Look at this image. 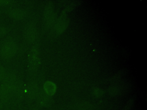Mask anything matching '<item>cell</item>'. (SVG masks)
Instances as JSON below:
<instances>
[{
	"label": "cell",
	"mask_w": 147,
	"mask_h": 110,
	"mask_svg": "<svg viewBox=\"0 0 147 110\" xmlns=\"http://www.w3.org/2000/svg\"><path fill=\"white\" fill-rule=\"evenodd\" d=\"M16 49L15 44L11 41L4 42L0 49L1 55L4 58H9L14 55Z\"/></svg>",
	"instance_id": "cell-1"
},
{
	"label": "cell",
	"mask_w": 147,
	"mask_h": 110,
	"mask_svg": "<svg viewBox=\"0 0 147 110\" xmlns=\"http://www.w3.org/2000/svg\"><path fill=\"white\" fill-rule=\"evenodd\" d=\"M5 110H7V109H5Z\"/></svg>",
	"instance_id": "cell-8"
},
{
	"label": "cell",
	"mask_w": 147,
	"mask_h": 110,
	"mask_svg": "<svg viewBox=\"0 0 147 110\" xmlns=\"http://www.w3.org/2000/svg\"><path fill=\"white\" fill-rule=\"evenodd\" d=\"M11 88L9 85L4 82L1 85L0 88V99L1 102L2 103H6L10 97V91L11 90Z\"/></svg>",
	"instance_id": "cell-2"
},
{
	"label": "cell",
	"mask_w": 147,
	"mask_h": 110,
	"mask_svg": "<svg viewBox=\"0 0 147 110\" xmlns=\"http://www.w3.org/2000/svg\"><path fill=\"white\" fill-rule=\"evenodd\" d=\"M6 75H7V73L6 72L5 68L1 65H0V80L4 81Z\"/></svg>",
	"instance_id": "cell-4"
},
{
	"label": "cell",
	"mask_w": 147,
	"mask_h": 110,
	"mask_svg": "<svg viewBox=\"0 0 147 110\" xmlns=\"http://www.w3.org/2000/svg\"><path fill=\"white\" fill-rule=\"evenodd\" d=\"M6 29L4 27H0V37H2L3 36H5V34H6Z\"/></svg>",
	"instance_id": "cell-5"
},
{
	"label": "cell",
	"mask_w": 147,
	"mask_h": 110,
	"mask_svg": "<svg viewBox=\"0 0 147 110\" xmlns=\"http://www.w3.org/2000/svg\"><path fill=\"white\" fill-rule=\"evenodd\" d=\"M9 14L10 17L14 18H19L22 15V13L20 10H17L16 9L10 10L8 12Z\"/></svg>",
	"instance_id": "cell-3"
},
{
	"label": "cell",
	"mask_w": 147,
	"mask_h": 110,
	"mask_svg": "<svg viewBox=\"0 0 147 110\" xmlns=\"http://www.w3.org/2000/svg\"><path fill=\"white\" fill-rule=\"evenodd\" d=\"M2 103L0 101V110H1L2 109Z\"/></svg>",
	"instance_id": "cell-7"
},
{
	"label": "cell",
	"mask_w": 147,
	"mask_h": 110,
	"mask_svg": "<svg viewBox=\"0 0 147 110\" xmlns=\"http://www.w3.org/2000/svg\"><path fill=\"white\" fill-rule=\"evenodd\" d=\"M9 2V1L6 0H0V5H5Z\"/></svg>",
	"instance_id": "cell-6"
}]
</instances>
